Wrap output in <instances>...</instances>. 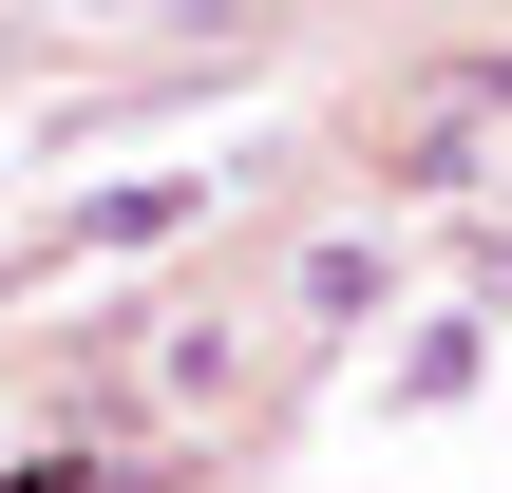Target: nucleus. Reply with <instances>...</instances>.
Here are the masks:
<instances>
[{"mask_svg": "<svg viewBox=\"0 0 512 493\" xmlns=\"http://www.w3.org/2000/svg\"><path fill=\"white\" fill-rule=\"evenodd\" d=\"M171 19H228V0H171Z\"/></svg>", "mask_w": 512, "mask_h": 493, "instance_id": "nucleus-3", "label": "nucleus"}, {"mask_svg": "<svg viewBox=\"0 0 512 493\" xmlns=\"http://www.w3.org/2000/svg\"><path fill=\"white\" fill-rule=\"evenodd\" d=\"M494 114H512V57H456V76L399 114V190H456V152H475Z\"/></svg>", "mask_w": 512, "mask_h": 493, "instance_id": "nucleus-1", "label": "nucleus"}, {"mask_svg": "<svg viewBox=\"0 0 512 493\" xmlns=\"http://www.w3.org/2000/svg\"><path fill=\"white\" fill-rule=\"evenodd\" d=\"M190 209H209V171H133V190H95V209H76V228H57L38 266H95V247H171Z\"/></svg>", "mask_w": 512, "mask_h": 493, "instance_id": "nucleus-2", "label": "nucleus"}]
</instances>
